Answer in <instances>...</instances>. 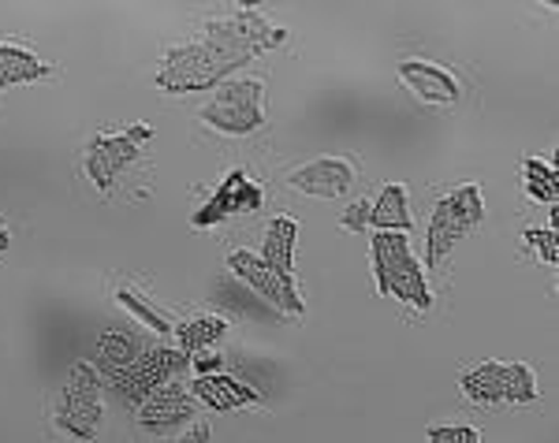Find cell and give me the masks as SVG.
I'll use <instances>...</instances> for the list:
<instances>
[{
	"mask_svg": "<svg viewBox=\"0 0 559 443\" xmlns=\"http://www.w3.org/2000/svg\"><path fill=\"white\" fill-rule=\"evenodd\" d=\"M261 205V187L247 171H228L224 183L213 190V197L194 213V228H213V224L228 220V216H239V213H258Z\"/></svg>",
	"mask_w": 559,
	"mask_h": 443,
	"instance_id": "cell-10",
	"label": "cell"
},
{
	"mask_svg": "<svg viewBox=\"0 0 559 443\" xmlns=\"http://www.w3.org/2000/svg\"><path fill=\"white\" fill-rule=\"evenodd\" d=\"M191 361L198 366V373H202V376H213L216 369H221V358H216V355H194Z\"/></svg>",
	"mask_w": 559,
	"mask_h": 443,
	"instance_id": "cell-25",
	"label": "cell"
},
{
	"mask_svg": "<svg viewBox=\"0 0 559 443\" xmlns=\"http://www.w3.org/2000/svg\"><path fill=\"white\" fill-rule=\"evenodd\" d=\"M49 75H52V68L49 63H41L31 49H20V45H0V89L38 83V79H49Z\"/></svg>",
	"mask_w": 559,
	"mask_h": 443,
	"instance_id": "cell-16",
	"label": "cell"
},
{
	"mask_svg": "<svg viewBox=\"0 0 559 443\" xmlns=\"http://www.w3.org/2000/svg\"><path fill=\"white\" fill-rule=\"evenodd\" d=\"M369 228L377 231H411V213H407V190L400 183H388L377 202H369Z\"/></svg>",
	"mask_w": 559,
	"mask_h": 443,
	"instance_id": "cell-17",
	"label": "cell"
},
{
	"mask_svg": "<svg viewBox=\"0 0 559 443\" xmlns=\"http://www.w3.org/2000/svg\"><path fill=\"white\" fill-rule=\"evenodd\" d=\"M344 228H347V231H362V228H369V202H358L355 209H347V213H344Z\"/></svg>",
	"mask_w": 559,
	"mask_h": 443,
	"instance_id": "cell-24",
	"label": "cell"
},
{
	"mask_svg": "<svg viewBox=\"0 0 559 443\" xmlns=\"http://www.w3.org/2000/svg\"><path fill=\"white\" fill-rule=\"evenodd\" d=\"M187 366H191V355H183V350L153 347V350H142L134 366L120 369V373H112L108 380H112V387H116V395H120V399L139 406L153 392V387L168 384V380L183 373Z\"/></svg>",
	"mask_w": 559,
	"mask_h": 443,
	"instance_id": "cell-8",
	"label": "cell"
},
{
	"mask_svg": "<svg viewBox=\"0 0 559 443\" xmlns=\"http://www.w3.org/2000/svg\"><path fill=\"white\" fill-rule=\"evenodd\" d=\"M355 183V165L344 157H321L306 168H295L287 176V187L292 190H302V194H313V197H340L344 190Z\"/></svg>",
	"mask_w": 559,
	"mask_h": 443,
	"instance_id": "cell-12",
	"label": "cell"
},
{
	"mask_svg": "<svg viewBox=\"0 0 559 443\" xmlns=\"http://www.w3.org/2000/svg\"><path fill=\"white\" fill-rule=\"evenodd\" d=\"M179 443H210V424H191V432L179 436Z\"/></svg>",
	"mask_w": 559,
	"mask_h": 443,
	"instance_id": "cell-26",
	"label": "cell"
},
{
	"mask_svg": "<svg viewBox=\"0 0 559 443\" xmlns=\"http://www.w3.org/2000/svg\"><path fill=\"white\" fill-rule=\"evenodd\" d=\"M8 247H12V235H8V228L0 224V253H4Z\"/></svg>",
	"mask_w": 559,
	"mask_h": 443,
	"instance_id": "cell-27",
	"label": "cell"
},
{
	"mask_svg": "<svg viewBox=\"0 0 559 443\" xmlns=\"http://www.w3.org/2000/svg\"><path fill=\"white\" fill-rule=\"evenodd\" d=\"M191 395H194V399H202L210 410H221V414L239 410V406H261V403H265L254 387L239 384V380H231V376H221V373L198 376L191 384Z\"/></svg>",
	"mask_w": 559,
	"mask_h": 443,
	"instance_id": "cell-14",
	"label": "cell"
},
{
	"mask_svg": "<svg viewBox=\"0 0 559 443\" xmlns=\"http://www.w3.org/2000/svg\"><path fill=\"white\" fill-rule=\"evenodd\" d=\"M139 355H142V347H139V339H134L131 332L112 328V332H102V339H97V366H102L105 376H112V373H120V369L134 366Z\"/></svg>",
	"mask_w": 559,
	"mask_h": 443,
	"instance_id": "cell-18",
	"label": "cell"
},
{
	"mask_svg": "<svg viewBox=\"0 0 559 443\" xmlns=\"http://www.w3.org/2000/svg\"><path fill=\"white\" fill-rule=\"evenodd\" d=\"M485 220V202H481V187H459L455 194L440 197L437 213L429 220V239H426V265L437 268L440 261L452 253L459 242L471 235L477 224Z\"/></svg>",
	"mask_w": 559,
	"mask_h": 443,
	"instance_id": "cell-3",
	"label": "cell"
},
{
	"mask_svg": "<svg viewBox=\"0 0 559 443\" xmlns=\"http://www.w3.org/2000/svg\"><path fill=\"white\" fill-rule=\"evenodd\" d=\"M429 443H481V432L466 424H444V429H429Z\"/></svg>",
	"mask_w": 559,
	"mask_h": 443,
	"instance_id": "cell-23",
	"label": "cell"
},
{
	"mask_svg": "<svg viewBox=\"0 0 559 443\" xmlns=\"http://www.w3.org/2000/svg\"><path fill=\"white\" fill-rule=\"evenodd\" d=\"M261 79H231L210 97L202 108V120L224 134H250L265 123L261 116Z\"/></svg>",
	"mask_w": 559,
	"mask_h": 443,
	"instance_id": "cell-7",
	"label": "cell"
},
{
	"mask_svg": "<svg viewBox=\"0 0 559 443\" xmlns=\"http://www.w3.org/2000/svg\"><path fill=\"white\" fill-rule=\"evenodd\" d=\"M153 142V127H142L134 123L128 131H116V134H97L90 139V149H86V176L102 194H112L116 179L128 171L134 160L142 157Z\"/></svg>",
	"mask_w": 559,
	"mask_h": 443,
	"instance_id": "cell-4",
	"label": "cell"
},
{
	"mask_svg": "<svg viewBox=\"0 0 559 443\" xmlns=\"http://www.w3.org/2000/svg\"><path fill=\"white\" fill-rule=\"evenodd\" d=\"M224 332H228V321H224V316H194V321L176 324L179 350L191 358L202 355V350H210L213 343H221Z\"/></svg>",
	"mask_w": 559,
	"mask_h": 443,
	"instance_id": "cell-19",
	"label": "cell"
},
{
	"mask_svg": "<svg viewBox=\"0 0 559 443\" xmlns=\"http://www.w3.org/2000/svg\"><path fill=\"white\" fill-rule=\"evenodd\" d=\"M139 424L146 432H173L179 429L183 421H191V414H194V403H191V395L187 392H179V384H160V387H153V392L142 399L139 406Z\"/></svg>",
	"mask_w": 559,
	"mask_h": 443,
	"instance_id": "cell-11",
	"label": "cell"
},
{
	"mask_svg": "<svg viewBox=\"0 0 559 443\" xmlns=\"http://www.w3.org/2000/svg\"><path fill=\"white\" fill-rule=\"evenodd\" d=\"M526 235V242H530V250L537 253L540 261H545V265H556L559 261V247H556V231L552 228H530V231H522Z\"/></svg>",
	"mask_w": 559,
	"mask_h": 443,
	"instance_id": "cell-22",
	"label": "cell"
},
{
	"mask_svg": "<svg viewBox=\"0 0 559 443\" xmlns=\"http://www.w3.org/2000/svg\"><path fill=\"white\" fill-rule=\"evenodd\" d=\"M116 302L128 306V310L139 316L142 324H150L153 332H160V336H173L176 332V321L168 316L165 310H157V306L150 302V298H142L134 287H116Z\"/></svg>",
	"mask_w": 559,
	"mask_h": 443,
	"instance_id": "cell-21",
	"label": "cell"
},
{
	"mask_svg": "<svg viewBox=\"0 0 559 443\" xmlns=\"http://www.w3.org/2000/svg\"><path fill=\"white\" fill-rule=\"evenodd\" d=\"M102 418H105V406H102V380H97V369L90 366V361H79L68 373L57 421H60V429H68L75 440H94L97 432H102Z\"/></svg>",
	"mask_w": 559,
	"mask_h": 443,
	"instance_id": "cell-6",
	"label": "cell"
},
{
	"mask_svg": "<svg viewBox=\"0 0 559 443\" xmlns=\"http://www.w3.org/2000/svg\"><path fill=\"white\" fill-rule=\"evenodd\" d=\"M284 34L261 23L254 12H239L236 20L213 23L205 38H198L183 49H173L157 71V86L168 94H191V89H205L221 83L224 75L239 68V63L254 60L261 49L276 45Z\"/></svg>",
	"mask_w": 559,
	"mask_h": 443,
	"instance_id": "cell-1",
	"label": "cell"
},
{
	"mask_svg": "<svg viewBox=\"0 0 559 443\" xmlns=\"http://www.w3.org/2000/svg\"><path fill=\"white\" fill-rule=\"evenodd\" d=\"M400 79L407 83L414 97L429 105H455L459 101V79L452 71L437 68L429 60H403L400 63Z\"/></svg>",
	"mask_w": 559,
	"mask_h": 443,
	"instance_id": "cell-13",
	"label": "cell"
},
{
	"mask_svg": "<svg viewBox=\"0 0 559 443\" xmlns=\"http://www.w3.org/2000/svg\"><path fill=\"white\" fill-rule=\"evenodd\" d=\"M373 276H377L381 295L400 298V302H407L421 313L432 306L429 284H426V276H421L418 261H414L403 235H388V231L373 235Z\"/></svg>",
	"mask_w": 559,
	"mask_h": 443,
	"instance_id": "cell-2",
	"label": "cell"
},
{
	"mask_svg": "<svg viewBox=\"0 0 559 443\" xmlns=\"http://www.w3.org/2000/svg\"><path fill=\"white\" fill-rule=\"evenodd\" d=\"M295 239H299V224H295L292 216H276L265 231V253H261V261L287 279H292V268H295Z\"/></svg>",
	"mask_w": 559,
	"mask_h": 443,
	"instance_id": "cell-15",
	"label": "cell"
},
{
	"mask_svg": "<svg viewBox=\"0 0 559 443\" xmlns=\"http://www.w3.org/2000/svg\"><path fill=\"white\" fill-rule=\"evenodd\" d=\"M228 268L242 279V284L250 287V291L265 298L269 306H276V310L284 313V316H302V313H306V302L299 298V291H295L292 279L280 276L276 268H269L265 261L254 258V253L236 250V253L228 258Z\"/></svg>",
	"mask_w": 559,
	"mask_h": 443,
	"instance_id": "cell-9",
	"label": "cell"
},
{
	"mask_svg": "<svg viewBox=\"0 0 559 443\" xmlns=\"http://www.w3.org/2000/svg\"><path fill=\"white\" fill-rule=\"evenodd\" d=\"M522 187L540 205H556V168L552 160L526 157L522 160Z\"/></svg>",
	"mask_w": 559,
	"mask_h": 443,
	"instance_id": "cell-20",
	"label": "cell"
},
{
	"mask_svg": "<svg viewBox=\"0 0 559 443\" xmlns=\"http://www.w3.org/2000/svg\"><path fill=\"white\" fill-rule=\"evenodd\" d=\"M459 387H463L466 399L481 406H496V403L530 406L540 399L534 373L526 366H503V361H481V366L459 380Z\"/></svg>",
	"mask_w": 559,
	"mask_h": 443,
	"instance_id": "cell-5",
	"label": "cell"
}]
</instances>
